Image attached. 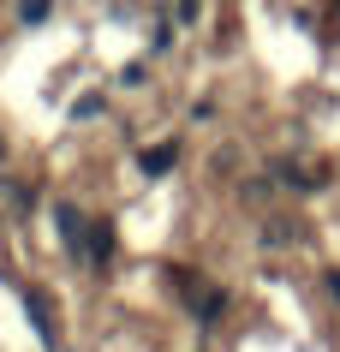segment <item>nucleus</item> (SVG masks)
<instances>
[{"instance_id": "nucleus-2", "label": "nucleus", "mask_w": 340, "mask_h": 352, "mask_svg": "<svg viewBox=\"0 0 340 352\" xmlns=\"http://www.w3.org/2000/svg\"><path fill=\"white\" fill-rule=\"evenodd\" d=\"M42 12H48V0H24V24H42Z\"/></svg>"}, {"instance_id": "nucleus-1", "label": "nucleus", "mask_w": 340, "mask_h": 352, "mask_svg": "<svg viewBox=\"0 0 340 352\" xmlns=\"http://www.w3.org/2000/svg\"><path fill=\"white\" fill-rule=\"evenodd\" d=\"M144 167H150V173H168V167H173V149H150V155H144Z\"/></svg>"}]
</instances>
